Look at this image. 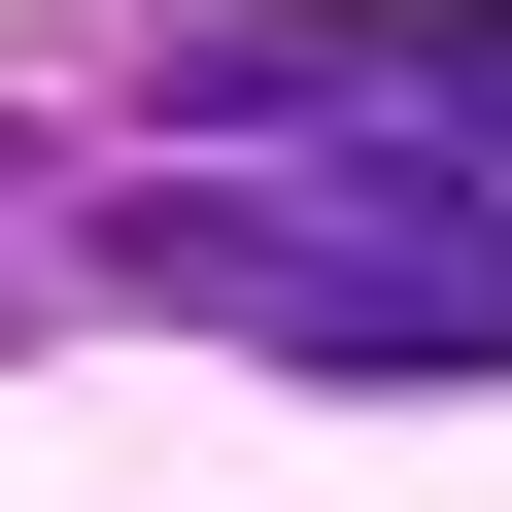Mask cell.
<instances>
[{
  "mask_svg": "<svg viewBox=\"0 0 512 512\" xmlns=\"http://www.w3.org/2000/svg\"><path fill=\"white\" fill-rule=\"evenodd\" d=\"M103 274L308 342V376H512V0H205Z\"/></svg>",
  "mask_w": 512,
  "mask_h": 512,
  "instance_id": "cell-1",
  "label": "cell"
}]
</instances>
